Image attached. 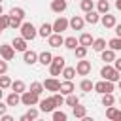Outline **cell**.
<instances>
[{
	"label": "cell",
	"mask_w": 121,
	"mask_h": 121,
	"mask_svg": "<svg viewBox=\"0 0 121 121\" xmlns=\"http://www.w3.org/2000/svg\"><path fill=\"white\" fill-rule=\"evenodd\" d=\"M119 74H121V72H119V70H115L113 66H110L108 62H106V64L100 68V76H102V79H108V81H113V83H115V81L121 78Z\"/></svg>",
	"instance_id": "cell-1"
},
{
	"label": "cell",
	"mask_w": 121,
	"mask_h": 121,
	"mask_svg": "<svg viewBox=\"0 0 121 121\" xmlns=\"http://www.w3.org/2000/svg\"><path fill=\"white\" fill-rule=\"evenodd\" d=\"M19 30H21V36H23L26 42H28V40H34V38L38 36V30H36V26H34L32 23H21Z\"/></svg>",
	"instance_id": "cell-2"
},
{
	"label": "cell",
	"mask_w": 121,
	"mask_h": 121,
	"mask_svg": "<svg viewBox=\"0 0 121 121\" xmlns=\"http://www.w3.org/2000/svg\"><path fill=\"white\" fill-rule=\"evenodd\" d=\"M40 102V95H36V93H32V91H23L21 93V104H25V106H36Z\"/></svg>",
	"instance_id": "cell-3"
},
{
	"label": "cell",
	"mask_w": 121,
	"mask_h": 121,
	"mask_svg": "<svg viewBox=\"0 0 121 121\" xmlns=\"http://www.w3.org/2000/svg\"><path fill=\"white\" fill-rule=\"evenodd\" d=\"M93 89H95L96 93H100V95H104V93H113V81H108V79L96 81Z\"/></svg>",
	"instance_id": "cell-4"
},
{
	"label": "cell",
	"mask_w": 121,
	"mask_h": 121,
	"mask_svg": "<svg viewBox=\"0 0 121 121\" xmlns=\"http://www.w3.org/2000/svg\"><path fill=\"white\" fill-rule=\"evenodd\" d=\"M76 74H79V76H89L91 74V62L89 60H78V64H76Z\"/></svg>",
	"instance_id": "cell-5"
},
{
	"label": "cell",
	"mask_w": 121,
	"mask_h": 121,
	"mask_svg": "<svg viewBox=\"0 0 121 121\" xmlns=\"http://www.w3.org/2000/svg\"><path fill=\"white\" fill-rule=\"evenodd\" d=\"M66 28H68V19H66V17H57L55 23H53V32L62 34Z\"/></svg>",
	"instance_id": "cell-6"
},
{
	"label": "cell",
	"mask_w": 121,
	"mask_h": 121,
	"mask_svg": "<svg viewBox=\"0 0 121 121\" xmlns=\"http://www.w3.org/2000/svg\"><path fill=\"white\" fill-rule=\"evenodd\" d=\"M47 43H49L51 47H60V45L64 43V38H62V34H59V32H51V34L47 36Z\"/></svg>",
	"instance_id": "cell-7"
},
{
	"label": "cell",
	"mask_w": 121,
	"mask_h": 121,
	"mask_svg": "<svg viewBox=\"0 0 121 121\" xmlns=\"http://www.w3.org/2000/svg\"><path fill=\"white\" fill-rule=\"evenodd\" d=\"M43 89H45V91H51V93H57V91L60 89V81L55 79V78H47V79L43 81Z\"/></svg>",
	"instance_id": "cell-8"
},
{
	"label": "cell",
	"mask_w": 121,
	"mask_h": 121,
	"mask_svg": "<svg viewBox=\"0 0 121 121\" xmlns=\"http://www.w3.org/2000/svg\"><path fill=\"white\" fill-rule=\"evenodd\" d=\"M83 25H85V19L79 17V15H74L70 21H68V26L72 30H83Z\"/></svg>",
	"instance_id": "cell-9"
},
{
	"label": "cell",
	"mask_w": 121,
	"mask_h": 121,
	"mask_svg": "<svg viewBox=\"0 0 121 121\" xmlns=\"http://www.w3.org/2000/svg\"><path fill=\"white\" fill-rule=\"evenodd\" d=\"M38 104H40V110L45 112V113H51V112L57 108V104L53 102V98H43V100H40Z\"/></svg>",
	"instance_id": "cell-10"
},
{
	"label": "cell",
	"mask_w": 121,
	"mask_h": 121,
	"mask_svg": "<svg viewBox=\"0 0 121 121\" xmlns=\"http://www.w3.org/2000/svg\"><path fill=\"white\" fill-rule=\"evenodd\" d=\"M0 55H2L4 60H11V59L15 57V49H13V45H0Z\"/></svg>",
	"instance_id": "cell-11"
},
{
	"label": "cell",
	"mask_w": 121,
	"mask_h": 121,
	"mask_svg": "<svg viewBox=\"0 0 121 121\" xmlns=\"http://www.w3.org/2000/svg\"><path fill=\"white\" fill-rule=\"evenodd\" d=\"M100 23L104 25V28H113V26H115V15L102 13V15H100Z\"/></svg>",
	"instance_id": "cell-12"
},
{
	"label": "cell",
	"mask_w": 121,
	"mask_h": 121,
	"mask_svg": "<svg viewBox=\"0 0 121 121\" xmlns=\"http://www.w3.org/2000/svg\"><path fill=\"white\" fill-rule=\"evenodd\" d=\"M66 8H68L66 0H53L51 2V11H55V13H62V11H66Z\"/></svg>",
	"instance_id": "cell-13"
},
{
	"label": "cell",
	"mask_w": 121,
	"mask_h": 121,
	"mask_svg": "<svg viewBox=\"0 0 121 121\" xmlns=\"http://www.w3.org/2000/svg\"><path fill=\"white\" fill-rule=\"evenodd\" d=\"M23 60H25L26 64H30V66H32V64H36V62H38V53H36V51H28V49H26V51H23Z\"/></svg>",
	"instance_id": "cell-14"
},
{
	"label": "cell",
	"mask_w": 121,
	"mask_h": 121,
	"mask_svg": "<svg viewBox=\"0 0 121 121\" xmlns=\"http://www.w3.org/2000/svg\"><path fill=\"white\" fill-rule=\"evenodd\" d=\"M83 19H85V23H89V25H96V23L100 21V13L91 9V11H87V13H85V17H83Z\"/></svg>",
	"instance_id": "cell-15"
},
{
	"label": "cell",
	"mask_w": 121,
	"mask_h": 121,
	"mask_svg": "<svg viewBox=\"0 0 121 121\" xmlns=\"http://www.w3.org/2000/svg\"><path fill=\"white\" fill-rule=\"evenodd\" d=\"M11 45H13V49H15V51H26V40H25L23 36H19V38H13Z\"/></svg>",
	"instance_id": "cell-16"
},
{
	"label": "cell",
	"mask_w": 121,
	"mask_h": 121,
	"mask_svg": "<svg viewBox=\"0 0 121 121\" xmlns=\"http://www.w3.org/2000/svg\"><path fill=\"white\" fill-rule=\"evenodd\" d=\"M74 91H76V87H74L72 79H66V81H62V83H60L59 93H62V95H70V93H74Z\"/></svg>",
	"instance_id": "cell-17"
},
{
	"label": "cell",
	"mask_w": 121,
	"mask_h": 121,
	"mask_svg": "<svg viewBox=\"0 0 121 121\" xmlns=\"http://www.w3.org/2000/svg\"><path fill=\"white\" fill-rule=\"evenodd\" d=\"M51 60H53V55H51L49 51H42V53L38 55V62H40V64H43V66H49V64H51Z\"/></svg>",
	"instance_id": "cell-18"
},
{
	"label": "cell",
	"mask_w": 121,
	"mask_h": 121,
	"mask_svg": "<svg viewBox=\"0 0 121 121\" xmlns=\"http://www.w3.org/2000/svg\"><path fill=\"white\" fill-rule=\"evenodd\" d=\"M6 104H8V106H19V104H21V95L15 93V91L9 93L8 98H6Z\"/></svg>",
	"instance_id": "cell-19"
},
{
	"label": "cell",
	"mask_w": 121,
	"mask_h": 121,
	"mask_svg": "<svg viewBox=\"0 0 121 121\" xmlns=\"http://www.w3.org/2000/svg\"><path fill=\"white\" fill-rule=\"evenodd\" d=\"M93 36L89 34V32H83L79 38H78V42H79V45H85V47H89V45H93Z\"/></svg>",
	"instance_id": "cell-20"
},
{
	"label": "cell",
	"mask_w": 121,
	"mask_h": 121,
	"mask_svg": "<svg viewBox=\"0 0 121 121\" xmlns=\"http://www.w3.org/2000/svg\"><path fill=\"white\" fill-rule=\"evenodd\" d=\"M62 45H64L66 49H72V51H74V49L79 45V42H78L76 36H68V38H64V43H62Z\"/></svg>",
	"instance_id": "cell-21"
},
{
	"label": "cell",
	"mask_w": 121,
	"mask_h": 121,
	"mask_svg": "<svg viewBox=\"0 0 121 121\" xmlns=\"http://www.w3.org/2000/svg\"><path fill=\"white\" fill-rule=\"evenodd\" d=\"M100 53H102V60H104V62L110 64V62L115 60V51H113V49H102Z\"/></svg>",
	"instance_id": "cell-22"
},
{
	"label": "cell",
	"mask_w": 121,
	"mask_h": 121,
	"mask_svg": "<svg viewBox=\"0 0 121 121\" xmlns=\"http://www.w3.org/2000/svg\"><path fill=\"white\" fill-rule=\"evenodd\" d=\"M51 32H53V25H49V23H43V25L38 28V34H40L42 38H47Z\"/></svg>",
	"instance_id": "cell-23"
},
{
	"label": "cell",
	"mask_w": 121,
	"mask_h": 121,
	"mask_svg": "<svg viewBox=\"0 0 121 121\" xmlns=\"http://www.w3.org/2000/svg\"><path fill=\"white\" fill-rule=\"evenodd\" d=\"M93 49H95L96 53H100L102 49H106V40H104V38H95V40H93Z\"/></svg>",
	"instance_id": "cell-24"
},
{
	"label": "cell",
	"mask_w": 121,
	"mask_h": 121,
	"mask_svg": "<svg viewBox=\"0 0 121 121\" xmlns=\"http://www.w3.org/2000/svg\"><path fill=\"white\" fill-rule=\"evenodd\" d=\"M11 89L15 91V93H23V91H26V85H25V81L23 79H15V81H11Z\"/></svg>",
	"instance_id": "cell-25"
},
{
	"label": "cell",
	"mask_w": 121,
	"mask_h": 121,
	"mask_svg": "<svg viewBox=\"0 0 121 121\" xmlns=\"http://www.w3.org/2000/svg\"><path fill=\"white\" fill-rule=\"evenodd\" d=\"M72 112H74V117H79V119H83V117L87 115V110H85V106H79V104L72 106Z\"/></svg>",
	"instance_id": "cell-26"
},
{
	"label": "cell",
	"mask_w": 121,
	"mask_h": 121,
	"mask_svg": "<svg viewBox=\"0 0 121 121\" xmlns=\"http://www.w3.org/2000/svg\"><path fill=\"white\" fill-rule=\"evenodd\" d=\"M106 117L117 121V117H119V110H117L115 106H106Z\"/></svg>",
	"instance_id": "cell-27"
},
{
	"label": "cell",
	"mask_w": 121,
	"mask_h": 121,
	"mask_svg": "<svg viewBox=\"0 0 121 121\" xmlns=\"http://www.w3.org/2000/svg\"><path fill=\"white\" fill-rule=\"evenodd\" d=\"M38 115H40V112L36 110V108H30L25 115H21V121H30V119H38Z\"/></svg>",
	"instance_id": "cell-28"
},
{
	"label": "cell",
	"mask_w": 121,
	"mask_h": 121,
	"mask_svg": "<svg viewBox=\"0 0 121 121\" xmlns=\"http://www.w3.org/2000/svg\"><path fill=\"white\" fill-rule=\"evenodd\" d=\"M96 11H98L100 15H102V13H108V11H110V2H108V0H98Z\"/></svg>",
	"instance_id": "cell-29"
},
{
	"label": "cell",
	"mask_w": 121,
	"mask_h": 121,
	"mask_svg": "<svg viewBox=\"0 0 121 121\" xmlns=\"http://www.w3.org/2000/svg\"><path fill=\"white\" fill-rule=\"evenodd\" d=\"M108 45H110V49H113V51H121V36L112 38V40L108 42Z\"/></svg>",
	"instance_id": "cell-30"
},
{
	"label": "cell",
	"mask_w": 121,
	"mask_h": 121,
	"mask_svg": "<svg viewBox=\"0 0 121 121\" xmlns=\"http://www.w3.org/2000/svg\"><path fill=\"white\" fill-rule=\"evenodd\" d=\"M60 74L64 76V79H74V76H76V68H72V66H64Z\"/></svg>",
	"instance_id": "cell-31"
},
{
	"label": "cell",
	"mask_w": 121,
	"mask_h": 121,
	"mask_svg": "<svg viewBox=\"0 0 121 121\" xmlns=\"http://www.w3.org/2000/svg\"><path fill=\"white\" fill-rule=\"evenodd\" d=\"M93 87H95V83H93L91 79H83V81L79 83V89H81L83 93H89V91H93Z\"/></svg>",
	"instance_id": "cell-32"
},
{
	"label": "cell",
	"mask_w": 121,
	"mask_h": 121,
	"mask_svg": "<svg viewBox=\"0 0 121 121\" xmlns=\"http://www.w3.org/2000/svg\"><path fill=\"white\" fill-rule=\"evenodd\" d=\"M113 102H115V98H113L112 93H104L102 95V106H113Z\"/></svg>",
	"instance_id": "cell-33"
},
{
	"label": "cell",
	"mask_w": 121,
	"mask_h": 121,
	"mask_svg": "<svg viewBox=\"0 0 121 121\" xmlns=\"http://www.w3.org/2000/svg\"><path fill=\"white\" fill-rule=\"evenodd\" d=\"M9 15H13V17H17V19H25V9L23 8H11L9 9Z\"/></svg>",
	"instance_id": "cell-34"
},
{
	"label": "cell",
	"mask_w": 121,
	"mask_h": 121,
	"mask_svg": "<svg viewBox=\"0 0 121 121\" xmlns=\"http://www.w3.org/2000/svg\"><path fill=\"white\" fill-rule=\"evenodd\" d=\"M30 91L36 93V95H42V93H43V83H40V81H32V83H30Z\"/></svg>",
	"instance_id": "cell-35"
},
{
	"label": "cell",
	"mask_w": 121,
	"mask_h": 121,
	"mask_svg": "<svg viewBox=\"0 0 121 121\" xmlns=\"http://www.w3.org/2000/svg\"><path fill=\"white\" fill-rule=\"evenodd\" d=\"M0 87H2V89H9V87H11V79H9V76L0 74Z\"/></svg>",
	"instance_id": "cell-36"
},
{
	"label": "cell",
	"mask_w": 121,
	"mask_h": 121,
	"mask_svg": "<svg viewBox=\"0 0 121 121\" xmlns=\"http://www.w3.org/2000/svg\"><path fill=\"white\" fill-rule=\"evenodd\" d=\"M79 8H81V11H91L93 8H95V4H93V0H81V4H79Z\"/></svg>",
	"instance_id": "cell-37"
},
{
	"label": "cell",
	"mask_w": 121,
	"mask_h": 121,
	"mask_svg": "<svg viewBox=\"0 0 121 121\" xmlns=\"http://www.w3.org/2000/svg\"><path fill=\"white\" fill-rule=\"evenodd\" d=\"M74 53H76L78 59H85V55H87V47H85V45H78V47L74 49Z\"/></svg>",
	"instance_id": "cell-38"
},
{
	"label": "cell",
	"mask_w": 121,
	"mask_h": 121,
	"mask_svg": "<svg viewBox=\"0 0 121 121\" xmlns=\"http://www.w3.org/2000/svg\"><path fill=\"white\" fill-rule=\"evenodd\" d=\"M68 106H76V104H79V98L74 95V93H70V95H66V100H64Z\"/></svg>",
	"instance_id": "cell-39"
},
{
	"label": "cell",
	"mask_w": 121,
	"mask_h": 121,
	"mask_svg": "<svg viewBox=\"0 0 121 121\" xmlns=\"http://www.w3.org/2000/svg\"><path fill=\"white\" fill-rule=\"evenodd\" d=\"M49 72H51V76H60V72H62V66H59V64H49Z\"/></svg>",
	"instance_id": "cell-40"
},
{
	"label": "cell",
	"mask_w": 121,
	"mask_h": 121,
	"mask_svg": "<svg viewBox=\"0 0 121 121\" xmlns=\"http://www.w3.org/2000/svg\"><path fill=\"white\" fill-rule=\"evenodd\" d=\"M51 98H53V102H55L57 106H62V104H64V98H62V93H59V91H57V93H53V96H51Z\"/></svg>",
	"instance_id": "cell-41"
},
{
	"label": "cell",
	"mask_w": 121,
	"mask_h": 121,
	"mask_svg": "<svg viewBox=\"0 0 121 121\" xmlns=\"http://www.w3.org/2000/svg\"><path fill=\"white\" fill-rule=\"evenodd\" d=\"M8 26H9V15L0 13V28L4 30V28H8Z\"/></svg>",
	"instance_id": "cell-42"
},
{
	"label": "cell",
	"mask_w": 121,
	"mask_h": 121,
	"mask_svg": "<svg viewBox=\"0 0 121 121\" xmlns=\"http://www.w3.org/2000/svg\"><path fill=\"white\" fill-rule=\"evenodd\" d=\"M66 117H68V115H66L64 112H55V110H53V121H66Z\"/></svg>",
	"instance_id": "cell-43"
},
{
	"label": "cell",
	"mask_w": 121,
	"mask_h": 121,
	"mask_svg": "<svg viewBox=\"0 0 121 121\" xmlns=\"http://www.w3.org/2000/svg\"><path fill=\"white\" fill-rule=\"evenodd\" d=\"M19 26H21V19L9 15V28H19Z\"/></svg>",
	"instance_id": "cell-44"
},
{
	"label": "cell",
	"mask_w": 121,
	"mask_h": 121,
	"mask_svg": "<svg viewBox=\"0 0 121 121\" xmlns=\"http://www.w3.org/2000/svg\"><path fill=\"white\" fill-rule=\"evenodd\" d=\"M53 64H59V66H62L64 68V57H60V55H57V57H53V60H51Z\"/></svg>",
	"instance_id": "cell-45"
},
{
	"label": "cell",
	"mask_w": 121,
	"mask_h": 121,
	"mask_svg": "<svg viewBox=\"0 0 121 121\" xmlns=\"http://www.w3.org/2000/svg\"><path fill=\"white\" fill-rule=\"evenodd\" d=\"M6 72H8V62L0 60V74H6Z\"/></svg>",
	"instance_id": "cell-46"
},
{
	"label": "cell",
	"mask_w": 121,
	"mask_h": 121,
	"mask_svg": "<svg viewBox=\"0 0 121 121\" xmlns=\"http://www.w3.org/2000/svg\"><path fill=\"white\" fill-rule=\"evenodd\" d=\"M113 68L121 72V59H115V60H113Z\"/></svg>",
	"instance_id": "cell-47"
},
{
	"label": "cell",
	"mask_w": 121,
	"mask_h": 121,
	"mask_svg": "<svg viewBox=\"0 0 121 121\" xmlns=\"http://www.w3.org/2000/svg\"><path fill=\"white\" fill-rule=\"evenodd\" d=\"M8 108H9V106H8V104H4V102L0 100V115H2V113H6V110H8Z\"/></svg>",
	"instance_id": "cell-48"
},
{
	"label": "cell",
	"mask_w": 121,
	"mask_h": 121,
	"mask_svg": "<svg viewBox=\"0 0 121 121\" xmlns=\"http://www.w3.org/2000/svg\"><path fill=\"white\" fill-rule=\"evenodd\" d=\"M0 117H2V121H13V117H11V115H8V113H2Z\"/></svg>",
	"instance_id": "cell-49"
},
{
	"label": "cell",
	"mask_w": 121,
	"mask_h": 121,
	"mask_svg": "<svg viewBox=\"0 0 121 121\" xmlns=\"http://www.w3.org/2000/svg\"><path fill=\"white\" fill-rule=\"evenodd\" d=\"M113 28H115V34H117V36H121V25H117V23H115V26H113Z\"/></svg>",
	"instance_id": "cell-50"
},
{
	"label": "cell",
	"mask_w": 121,
	"mask_h": 121,
	"mask_svg": "<svg viewBox=\"0 0 121 121\" xmlns=\"http://www.w3.org/2000/svg\"><path fill=\"white\" fill-rule=\"evenodd\" d=\"M115 8H117V9L121 11V0H115Z\"/></svg>",
	"instance_id": "cell-51"
},
{
	"label": "cell",
	"mask_w": 121,
	"mask_h": 121,
	"mask_svg": "<svg viewBox=\"0 0 121 121\" xmlns=\"http://www.w3.org/2000/svg\"><path fill=\"white\" fill-rule=\"evenodd\" d=\"M2 95H4V89L0 87V100H2Z\"/></svg>",
	"instance_id": "cell-52"
},
{
	"label": "cell",
	"mask_w": 121,
	"mask_h": 121,
	"mask_svg": "<svg viewBox=\"0 0 121 121\" xmlns=\"http://www.w3.org/2000/svg\"><path fill=\"white\" fill-rule=\"evenodd\" d=\"M117 85H119V89H121V78H119V79H117Z\"/></svg>",
	"instance_id": "cell-53"
},
{
	"label": "cell",
	"mask_w": 121,
	"mask_h": 121,
	"mask_svg": "<svg viewBox=\"0 0 121 121\" xmlns=\"http://www.w3.org/2000/svg\"><path fill=\"white\" fill-rule=\"evenodd\" d=\"M117 121H121V112H119V117H117Z\"/></svg>",
	"instance_id": "cell-54"
},
{
	"label": "cell",
	"mask_w": 121,
	"mask_h": 121,
	"mask_svg": "<svg viewBox=\"0 0 121 121\" xmlns=\"http://www.w3.org/2000/svg\"><path fill=\"white\" fill-rule=\"evenodd\" d=\"M0 13H2V4H0Z\"/></svg>",
	"instance_id": "cell-55"
},
{
	"label": "cell",
	"mask_w": 121,
	"mask_h": 121,
	"mask_svg": "<svg viewBox=\"0 0 121 121\" xmlns=\"http://www.w3.org/2000/svg\"><path fill=\"white\" fill-rule=\"evenodd\" d=\"M119 104H121V96H119Z\"/></svg>",
	"instance_id": "cell-56"
},
{
	"label": "cell",
	"mask_w": 121,
	"mask_h": 121,
	"mask_svg": "<svg viewBox=\"0 0 121 121\" xmlns=\"http://www.w3.org/2000/svg\"><path fill=\"white\" fill-rule=\"evenodd\" d=\"M0 34H2V28H0Z\"/></svg>",
	"instance_id": "cell-57"
},
{
	"label": "cell",
	"mask_w": 121,
	"mask_h": 121,
	"mask_svg": "<svg viewBox=\"0 0 121 121\" xmlns=\"http://www.w3.org/2000/svg\"><path fill=\"white\" fill-rule=\"evenodd\" d=\"M0 4H2V0H0Z\"/></svg>",
	"instance_id": "cell-58"
}]
</instances>
